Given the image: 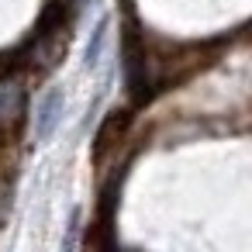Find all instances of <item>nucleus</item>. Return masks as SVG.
<instances>
[{
    "instance_id": "1",
    "label": "nucleus",
    "mask_w": 252,
    "mask_h": 252,
    "mask_svg": "<svg viewBox=\"0 0 252 252\" xmlns=\"http://www.w3.org/2000/svg\"><path fill=\"white\" fill-rule=\"evenodd\" d=\"M63 104H66L63 90H49V94L38 100V111H35V138H38V142H45V138L56 131V125H59V118H63Z\"/></svg>"
},
{
    "instance_id": "2",
    "label": "nucleus",
    "mask_w": 252,
    "mask_h": 252,
    "mask_svg": "<svg viewBox=\"0 0 252 252\" xmlns=\"http://www.w3.org/2000/svg\"><path fill=\"white\" fill-rule=\"evenodd\" d=\"M104 42H107V21H100V25L94 28V38H90V45H87V66H97V63H100Z\"/></svg>"
}]
</instances>
